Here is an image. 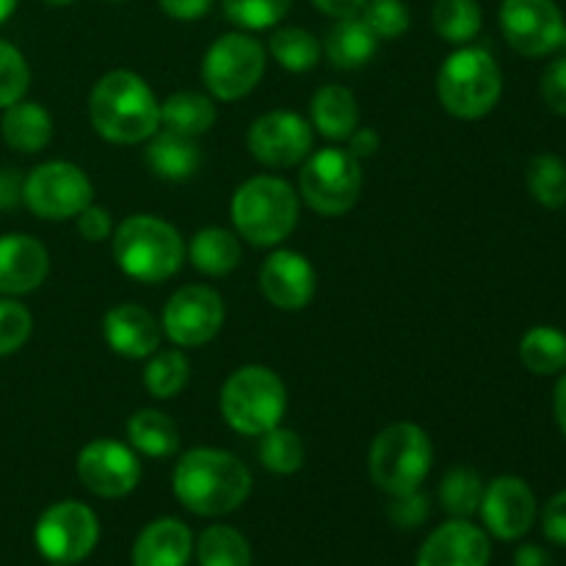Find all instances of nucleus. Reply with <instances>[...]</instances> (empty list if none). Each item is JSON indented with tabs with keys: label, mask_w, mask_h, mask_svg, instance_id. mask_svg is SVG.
I'll use <instances>...</instances> for the list:
<instances>
[{
	"label": "nucleus",
	"mask_w": 566,
	"mask_h": 566,
	"mask_svg": "<svg viewBox=\"0 0 566 566\" xmlns=\"http://www.w3.org/2000/svg\"><path fill=\"white\" fill-rule=\"evenodd\" d=\"M171 490L188 512L199 517H224L247 503L252 473L235 453L221 448H191L177 462Z\"/></svg>",
	"instance_id": "nucleus-1"
},
{
	"label": "nucleus",
	"mask_w": 566,
	"mask_h": 566,
	"mask_svg": "<svg viewBox=\"0 0 566 566\" xmlns=\"http://www.w3.org/2000/svg\"><path fill=\"white\" fill-rule=\"evenodd\" d=\"M88 119L105 142L142 144L160 130V103L142 75L111 70L88 94Z\"/></svg>",
	"instance_id": "nucleus-2"
},
{
	"label": "nucleus",
	"mask_w": 566,
	"mask_h": 566,
	"mask_svg": "<svg viewBox=\"0 0 566 566\" xmlns=\"http://www.w3.org/2000/svg\"><path fill=\"white\" fill-rule=\"evenodd\" d=\"M111 247L122 274L142 285H160L186 263V241L160 216H127L111 235Z\"/></svg>",
	"instance_id": "nucleus-3"
},
{
	"label": "nucleus",
	"mask_w": 566,
	"mask_h": 566,
	"mask_svg": "<svg viewBox=\"0 0 566 566\" xmlns=\"http://www.w3.org/2000/svg\"><path fill=\"white\" fill-rule=\"evenodd\" d=\"M298 191L274 175H260L235 188L230 219L238 235L252 247H280L298 224Z\"/></svg>",
	"instance_id": "nucleus-4"
},
{
	"label": "nucleus",
	"mask_w": 566,
	"mask_h": 566,
	"mask_svg": "<svg viewBox=\"0 0 566 566\" xmlns=\"http://www.w3.org/2000/svg\"><path fill=\"white\" fill-rule=\"evenodd\" d=\"M503 75L495 55L475 44H462L442 61L437 72V97L457 119H481L497 105Z\"/></svg>",
	"instance_id": "nucleus-5"
},
{
	"label": "nucleus",
	"mask_w": 566,
	"mask_h": 566,
	"mask_svg": "<svg viewBox=\"0 0 566 566\" xmlns=\"http://www.w3.org/2000/svg\"><path fill=\"white\" fill-rule=\"evenodd\" d=\"M219 407L232 431L243 437H260L285 418L287 387L265 365H243L227 376Z\"/></svg>",
	"instance_id": "nucleus-6"
},
{
	"label": "nucleus",
	"mask_w": 566,
	"mask_h": 566,
	"mask_svg": "<svg viewBox=\"0 0 566 566\" xmlns=\"http://www.w3.org/2000/svg\"><path fill=\"white\" fill-rule=\"evenodd\" d=\"M434 462V446L418 423H390L376 434L368 453L370 481L385 495H407L420 490Z\"/></svg>",
	"instance_id": "nucleus-7"
},
{
	"label": "nucleus",
	"mask_w": 566,
	"mask_h": 566,
	"mask_svg": "<svg viewBox=\"0 0 566 566\" xmlns=\"http://www.w3.org/2000/svg\"><path fill=\"white\" fill-rule=\"evenodd\" d=\"M363 193V166L348 149L326 147L310 153L298 171V199L318 216L348 213Z\"/></svg>",
	"instance_id": "nucleus-8"
},
{
	"label": "nucleus",
	"mask_w": 566,
	"mask_h": 566,
	"mask_svg": "<svg viewBox=\"0 0 566 566\" xmlns=\"http://www.w3.org/2000/svg\"><path fill=\"white\" fill-rule=\"evenodd\" d=\"M265 75V48L243 31L216 39L202 59V81L221 103H232L252 92Z\"/></svg>",
	"instance_id": "nucleus-9"
},
{
	"label": "nucleus",
	"mask_w": 566,
	"mask_h": 566,
	"mask_svg": "<svg viewBox=\"0 0 566 566\" xmlns=\"http://www.w3.org/2000/svg\"><path fill=\"white\" fill-rule=\"evenodd\" d=\"M22 202L39 219L66 221L94 202V186L81 166L70 160H48L28 171Z\"/></svg>",
	"instance_id": "nucleus-10"
},
{
	"label": "nucleus",
	"mask_w": 566,
	"mask_h": 566,
	"mask_svg": "<svg viewBox=\"0 0 566 566\" xmlns=\"http://www.w3.org/2000/svg\"><path fill=\"white\" fill-rule=\"evenodd\" d=\"M39 553L55 566H70L92 556L99 539L97 514L81 501L53 503L33 531Z\"/></svg>",
	"instance_id": "nucleus-11"
},
{
	"label": "nucleus",
	"mask_w": 566,
	"mask_h": 566,
	"mask_svg": "<svg viewBox=\"0 0 566 566\" xmlns=\"http://www.w3.org/2000/svg\"><path fill=\"white\" fill-rule=\"evenodd\" d=\"M224 298L208 285H182L166 302L160 329L177 348H199L224 326Z\"/></svg>",
	"instance_id": "nucleus-12"
},
{
	"label": "nucleus",
	"mask_w": 566,
	"mask_h": 566,
	"mask_svg": "<svg viewBox=\"0 0 566 566\" xmlns=\"http://www.w3.org/2000/svg\"><path fill=\"white\" fill-rule=\"evenodd\" d=\"M75 470L81 484L92 495L105 501L127 497L142 481V462L138 453L127 442L119 440H92L81 448L75 459Z\"/></svg>",
	"instance_id": "nucleus-13"
},
{
	"label": "nucleus",
	"mask_w": 566,
	"mask_h": 566,
	"mask_svg": "<svg viewBox=\"0 0 566 566\" xmlns=\"http://www.w3.org/2000/svg\"><path fill=\"white\" fill-rule=\"evenodd\" d=\"M247 147L269 169H291L313 153V125L296 111H269L247 133Z\"/></svg>",
	"instance_id": "nucleus-14"
},
{
	"label": "nucleus",
	"mask_w": 566,
	"mask_h": 566,
	"mask_svg": "<svg viewBox=\"0 0 566 566\" xmlns=\"http://www.w3.org/2000/svg\"><path fill=\"white\" fill-rule=\"evenodd\" d=\"M564 14L556 0H503L501 31L509 48L528 59H542L562 48Z\"/></svg>",
	"instance_id": "nucleus-15"
},
{
	"label": "nucleus",
	"mask_w": 566,
	"mask_h": 566,
	"mask_svg": "<svg viewBox=\"0 0 566 566\" xmlns=\"http://www.w3.org/2000/svg\"><path fill=\"white\" fill-rule=\"evenodd\" d=\"M481 517L486 531L503 542H514L531 531L536 520V495L520 475H497L484 486Z\"/></svg>",
	"instance_id": "nucleus-16"
},
{
	"label": "nucleus",
	"mask_w": 566,
	"mask_h": 566,
	"mask_svg": "<svg viewBox=\"0 0 566 566\" xmlns=\"http://www.w3.org/2000/svg\"><path fill=\"white\" fill-rule=\"evenodd\" d=\"M315 285H318V276H315L313 263L293 249H276L260 269V291L265 302L285 313L307 307L315 296Z\"/></svg>",
	"instance_id": "nucleus-17"
},
{
	"label": "nucleus",
	"mask_w": 566,
	"mask_h": 566,
	"mask_svg": "<svg viewBox=\"0 0 566 566\" xmlns=\"http://www.w3.org/2000/svg\"><path fill=\"white\" fill-rule=\"evenodd\" d=\"M490 556V536L470 520L453 517L431 531L418 553V566H486Z\"/></svg>",
	"instance_id": "nucleus-18"
},
{
	"label": "nucleus",
	"mask_w": 566,
	"mask_h": 566,
	"mask_svg": "<svg viewBox=\"0 0 566 566\" xmlns=\"http://www.w3.org/2000/svg\"><path fill=\"white\" fill-rule=\"evenodd\" d=\"M103 337L111 352L125 359L153 357L164 340L160 321L136 302H122L105 313Z\"/></svg>",
	"instance_id": "nucleus-19"
},
{
	"label": "nucleus",
	"mask_w": 566,
	"mask_h": 566,
	"mask_svg": "<svg viewBox=\"0 0 566 566\" xmlns=\"http://www.w3.org/2000/svg\"><path fill=\"white\" fill-rule=\"evenodd\" d=\"M50 271V254L42 241L25 232L0 235V293L25 296L42 287Z\"/></svg>",
	"instance_id": "nucleus-20"
},
{
	"label": "nucleus",
	"mask_w": 566,
	"mask_h": 566,
	"mask_svg": "<svg viewBox=\"0 0 566 566\" xmlns=\"http://www.w3.org/2000/svg\"><path fill=\"white\" fill-rule=\"evenodd\" d=\"M193 536L182 520L160 517L138 534L133 545V566H188Z\"/></svg>",
	"instance_id": "nucleus-21"
},
{
	"label": "nucleus",
	"mask_w": 566,
	"mask_h": 566,
	"mask_svg": "<svg viewBox=\"0 0 566 566\" xmlns=\"http://www.w3.org/2000/svg\"><path fill=\"white\" fill-rule=\"evenodd\" d=\"M310 125L329 142H346L359 127V105L354 92L340 83H326L310 99Z\"/></svg>",
	"instance_id": "nucleus-22"
},
{
	"label": "nucleus",
	"mask_w": 566,
	"mask_h": 566,
	"mask_svg": "<svg viewBox=\"0 0 566 566\" xmlns=\"http://www.w3.org/2000/svg\"><path fill=\"white\" fill-rule=\"evenodd\" d=\"M0 130H3L6 144L17 153H42L53 138V116L48 108L31 99H17L9 108H3V119H0Z\"/></svg>",
	"instance_id": "nucleus-23"
},
{
	"label": "nucleus",
	"mask_w": 566,
	"mask_h": 566,
	"mask_svg": "<svg viewBox=\"0 0 566 566\" xmlns=\"http://www.w3.org/2000/svg\"><path fill=\"white\" fill-rule=\"evenodd\" d=\"M326 59L332 61V66L337 70H359V66L368 64L370 59L379 50V39L374 36L368 25L363 22V17H343L335 20V25L326 33Z\"/></svg>",
	"instance_id": "nucleus-24"
},
{
	"label": "nucleus",
	"mask_w": 566,
	"mask_h": 566,
	"mask_svg": "<svg viewBox=\"0 0 566 566\" xmlns=\"http://www.w3.org/2000/svg\"><path fill=\"white\" fill-rule=\"evenodd\" d=\"M186 258L205 276H227L238 269L243 252L235 232L224 227H205L186 247Z\"/></svg>",
	"instance_id": "nucleus-25"
},
{
	"label": "nucleus",
	"mask_w": 566,
	"mask_h": 566,
	"mask_svg": "<svg viewBox=\"0 0 566 566\" xmlns=\"http://www.w3.org/2000/svg\"><path fill=\"white\" fill-rule=\"evenodd\" d=\"M127 446L149 459L175 457L180 451V429L164 409H138L127 420Z\"/></svg>",
	"instance_id": "nucleus-26"
},
{
	"label": "nucleus",
	"mask_w": 566,
	"mask_h": 566,
	"mask_svg": "<svg viewBox=\"0 0 566 566\" xmlns=\"http://www.w3.org/2000/svg\"><path fill=\"white\" fill-rule=\"evenodd\" d=\"M147 164L164 180H188L197 175L199 164H202V153H199L197 142L180 133L160 130L149 138L147 147Z\"/></svg>",
	"instance_id": "nucleus-27"
},
{
	"label": "nucleus",
	"mask_w": 566,
	"mask_h": 566,
	"mask_svg": "<svg viewBox=\"0 0 566 566\" xmlns=\"http://www.w3.org/2000/svg\"><path fill=\"white\" fill-rule=\"evenodd\" d=\"M216 105L202 92H175L160 103V127L180 136H205L216 125Z\"/></svg>",
	"instance_id": "nucleus-28"
},
{
	"label": "nucleus",
	"mask_w": 566,
	"mask_h": 566,
	"mask_svg": "<svg viewBox=\"0 0 566 566\" xmlns=\"http://www.w3.org/2000/svg\"><path fill=\"white\" fill-rule=\"evenodd\" d=\"M520 359L534 376H558L566 370V335L553 326H534L520 340Z\"/></svg>",
	"instance_id": "nucleus-29"
},
{
	"label": "nucleus",
	"mask_w": 566,
	"mask_h": 566,
	"mask_svg": "<svg viewBox=\"0 0 566 566\" xmlns=\"http://www.w3.org/2000/svg\"><path fill=\"white\" fill-rule=\"evenodd\" d=\"M142 379L149 396L158 398V401H169L188 387L191 365L180 348H166V352H155L153 357H147Z\"/></svg>",
	"instance_id": "nucleus-30"
},
{
	"label": "nucleus",
	"mask_w": 566,
	"mask_h": 566,
	"mask_svg": "<svg viewBox=\"0 0 566 566\" xmlns=\"http://www.w3.org/2000/svg\"><path fill=\"white\" fill-rule=\"evenodd\" d=\"M431 25L448 44H470L481 33L484 11L479 0H437L431 9Z\"/></svg>",
	"instance_id": "nucleus-31"
},
{
	"label": "nucleus",
	"mask_w": 566,
	"mask_h": 566,
	"mask_svg": "<svg viewBox=\"0 0 566 566\" xmlns=\"http://www.w3.org/2000/svg\"><path fill=\"white\" fill-rule=\"evenodd\" d=\"M269 50L271 59L280 66H285L287 72L315 70L321 55H324V44L318 42V36L296 25L276 28L269 39Z\"/></svg>",
	"instance_id": "nucleus-32"
},
{
	"label": "nucleus",
	"mask_w": 566,
	"mask_h": 566,
	"mask_svg": "<svg viewBox=\"0 0 566 566\" xmlns=\"http://www.w3.org/2000/svg\"><path fill=\"white\" fill-rule=\"evenodd\" d=\"M199 566H252V547L241 531L230 525H210L197 542Z\"/></svg>",
	"instance_id": "nucleus-33"
},
{
	"label": "nucleus",
	"mask_w": 566,
	"mask_h": 566,
	"mask_svg": "<svg viewBox=\"0 0 566 566\" xmlns=\"http://www.w3.org/2000/svg\"><path fill=\"white\" fill-rule=\"evenodd\" d=\"M484 479L479 470L468 468V464H457L442 475L440 484V503L451 517L468 520L481 509V497H484Z\"/></svg>",
	"instance_id": "nucleus-34"
},
{
	"label": "nucleus",
	"mask_w": 566,
	"mask_h": 566,
	"mask_svg": "<svg viewBox=\"0 0 566 566\" xmlns=\"http://www.w3.org/2000/svg\"><path fill=\"white\" fill-rule=\"evenodd\" d=\"M258 457L269 473L293 475L304 468V442L296 431L280 423L260 434Z\"/></svg>",
	"instance_id": "nucleus-35"
},
{
	"label": "nucleus",
	"mask_w": 566,
	"mask_h": 566,
	"mask_svg": "<svg viewBox=\"0 0 566 566\" xmlns=\"http://www.w3.org/2000/svg\"><path fill=\"white\" fill-rule=\"evenodd\" d=\"M525 182L528 191L542 208L558 210L566 205V164L558 155L542 153L531 158L525 169Z\"/></svg>",
	"instance_id": "nucleus-36"
},
{
	"label": "nucleus",
	"mask_w": 566,
	"mask_h": 566,
	"mask_svg": "<svg viewBox=\"0 0 566 566\" xmlns=\"http://www.w3.org/2000/svg\"><path fill=\"white\" fill-rule=\"evenodd\" d=\"M293 0H221L224 17L243 31H265L280 25Z\"/></svg>",
	"instance_id": "nucleus-37"
},
{
	"label": "nucleus",
	"mask_w": 566,
	"mask_h": 566,
	"mask_svg": "<svg viewBox=\"0 0 566 566\" xmlns=\"http://www.w3.org/2000/svg\"><path fill=\"white\" fill-rule=\"evenodd\" d=\"M359 17L379 42H390L409 31V9L403 0H365Z\"/></svg>",
	"instance_id": "nucleus-38"
},
{
	"label": "nucleus",
	"mask_w": 566,
	"mask_h": 566,
	"mask_svg": "<svg viewBox=\"0 0 566 566\" xmlns=\"http://www.w3.org/2000/svg\"><path fill=\"white\" fill-rule=\"evenodd\" d=\"M31 70L20 50L11 42L0 39V108H9L11 103L25 97Z\"/></svg>",
	"instance_id": "nucleus-39"
},
{
	"label": "nucleus",
	"mask_w": 566,
	"mask_h": 566,
	"mask_svg": "<svg viewBox=\"0 0 566 566\" xmlns=\"http://www.w3.org/2000/svg\"><path fill=\"white\" fill-rule=\"evenodd\" d=\"M33 329V315L14 298H0V357L20 352Z\"/></svg>",
	"instance_id": "nucleus-40"
},
{
	"label": "nucleus",
	"mask_w": 566,
	"mask_h": 566,
	"mask_svg": "<svg viewBox=\"0 0 566 566\" xmlns=\"http://www.w3.org/2000/svg\"><path fill=\"white\" fill-rule=\"evenodd\" d=\"M390 520L401 528H418V525L426 523L429 517V497L423 495L420 490L407 492V495H396L392 497L390 509H387Z\"/></svg>",
	"instance_id": "nucleus-41"
},
{
	"label": "nucleus",
	"mask_w": 566,
	"mask_h": 566,
	"mask_svg": "<svg viewBox=\"0 0 566 566\" xmlns=\"http://www.w3.org/2000/svg\"><path fill=\"white\" fill-rule=\"evenodd\" d=\"M542 99L553 114L566 116V59L553 61L542 72Z\"/></svg>",
	"instance_id": "nucleus-42"
},
{
	"label": "nucleus",
	"mask_w": 566,
	"mask_h": 566,
	"mask_svg": "<svg viewBox=\"0 0 566 566\" xmlns=\"http://www.w3.org/2000/svg\"><path fill=\"white\" fill-rule=\"evenodd\" d=\"M72 221H75L81 238H86L88 243H99V241H105V238L114 235V227H111V213L94 202L88 205V208H83Z\"/></svg>",
	"instance_id": "nucleus-43"
},
{
	"label": "nucleus",
	"mask_w": 566,
	"mask_h": 566,
	"mask_svg": "<svg viewBox=\"0 0 566 566\" xmlns=\"http://www.w3.org/2000/svg\"><path fill=\"white\" fill-rule=\"evenodd\" d=\"M542 531L551 542L566 547V490L553 495L542 512Z\"/></svg>",
	"instance_id": "nucleus-44"
},
{
	"label": "nucleus",
	"mask_w": 566,
	"mask_h": 566,
	"mask_svg": "<svg viewBox=\"0 0 566 566\" xmlns=\"http://www.w3.org/2000/svg\"><path fill=\"white\" fill-rule=\"evenodd\" d=\"M160 11L177 22H197L213 9V0H158Z\"/></svg>",
	"instance_id": "nucleus-45"
},
{
	"label": "nucleus",
	"mask_w": 566,
	"mask_h": 566,
	"mask_svg": "<svg viewBox=\"0 0 566 566\" xmlns=\"http://www.w3.org/2000/svg\"><path fill=\"white\" fill-rule=\"evenodd\" d=\"M346 142H348V153H352L357 160L370 158V155L379 153L381 147V138L374 127H357Z\"/></svg>",
	"instance_id": "nucleus-46"
},
{
	"label": "nucleus",
	"mask_w": 566,
	"mask_h": 566,
	"mask_svg": "<svg viewBox=\"0 0 566 566\" xmlns=\"http://www.w3.org/2000/svg\"><path fill=\"white\" fill-rule=\"evenodd\" d=\"M25 177L17 169H0V210H11L22 202Z\"/></svg>",
	"instance_id": "nucleus-47"
},
{
	"label": "nucleus",
	"mask_w": 566,
	"mask_h": 566,
	"mask_svg": "<svg viewBox=\"0 0 566 566\" xmlns=\"http://www.w3.org/2000/svg\"><path fill=\"white\" fill-rule=\"evenodd\" d=\"M363 3L365 0H313L315 9H318L321 14L332 17V20H343V17L359 14Z\"/></svg>",
	"instance_id": "nucleus-48"
},
{
	"label": "nucleus",
	"mask_w": 566,
	"mask_h": 566,
	"mask_svg": "<svg viewBox=\"0 0 566 566\" xmlns=\"http://www.w3.org/2000/svg\"><path fill=\"white\" fill-rule=\"evenodd\" d=\"M514 566H556L551 553L539 545H523L514 553Z\"/></svg>",
	"instance_id": "nucleus-49"
},
{
	"label": "nucleus",
	"mask_w": 566,
	"mask_h": 566,
	"mask_svg": "<svg viewBox=\"0 0 566 566\" xmlns=\"http://www.w3.org/2000/svg\"><path fill=\"white\" fill-rule=\"evenodd\" d=\"M553 415H556L558 429L566 437V370L562 374V379H558L556 392H553Z\"/></svg>",
	"instance_id": "nucleus-50"
},
{
	"label": "nucleus",
	"mask_w": 566,
	"mask_h": 566,
	"mask_svg": "<svg viewBox=\"0 0 566 566\" xmlns=\"http://www.w3.org/2000/svg\"><path fill=\"white\" fill-rule=\"evenodd\" d=\"M17 3H20V0H0V25H3L11 14H14Z\"/></svg>",
	"instance_id": "nucleus-51"
},
{
	"label": "nucleus",
	"mask_w": 566,
	"mask_h": 566,
	"mask_svg": "<svg viewBox=\"0 0 566 566\" xmlns=\"http://www.w3.org/2000/svg\"><path fill=\"white\" fill-rule=\"evenodd\" d=\"M44 3H48V6H70V3H75V0H44Z\"/></svg>",
	"instance_id": "nucleus-52"
},
{
	"label": "nucleus",
	"mask_w": 566,
	"mask_h": 566,
	"mask_svg": "<svg viewBox=\"0 0 566 566\" xmlns=\"http://www.w3.org/2000/svg\"><path fill=\"white\" fill-rule=\"evenodd\" d=\"M562 48L566 50V28H564V39H562Z\"/></svg>",
	"instance_id": "nucleus-53"
},
{
	"label": "nucleus",
	"mask_w": 566,
	"mask_h": 566,
	"mask_svg": "<svg viewBox=\"0 0 566 566\" xmlns=\"http://www.w3.org/2000/svg\"><path fill=\"white\" fill-rule=\"evenodd\" d=\"M108 3H122V0H108Z\"/></svg>",
	"instance_id": "nucleus-54"
}]
</instances>
